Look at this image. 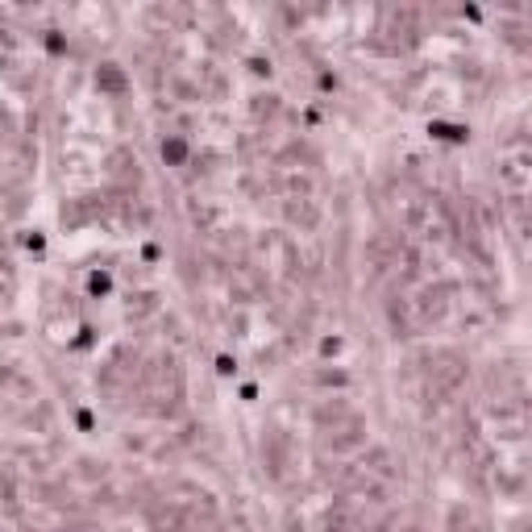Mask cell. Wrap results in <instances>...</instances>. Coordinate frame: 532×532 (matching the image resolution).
<instances>
[{"label":"cell","instance_id":"cell-1","mask_svg":"<svg viewBox=\"0 0 532 532\" xmlns=\"http://www.w3.org/2000/svg\"><path fill=\"white\" fill-rule=\"evenodd\" d=\"M187 154H191V146H187L183 137H166V141H162V162H166V166H183Z\"/></svg>","mask_w":532,"mask_h":532},{"label":"cell","instance_id":"cell-2","mask_svg":"<svg viewBox=\"0 0 532 532\" xmlns=\"http://www.w3.org/2000/svg\"><path fill=\"white\" fill-rule=\"evenodd\" d=\"M108 287H112L108 275H92V295H108Z\"/></svg>","mask_w":532,"mask_h":532}]
</instances>
